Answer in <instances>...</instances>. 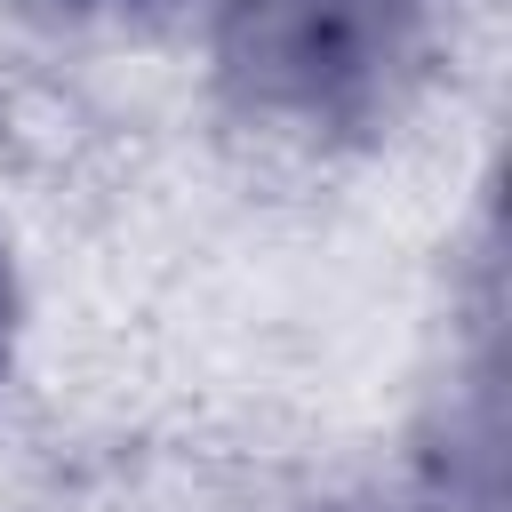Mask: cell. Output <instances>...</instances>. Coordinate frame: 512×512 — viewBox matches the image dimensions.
<instances>
[{
  "mask_svg": "<svg viewBox=\"0 0 512 512\" xmlns=\"http://www.w3.org/2000/svg\"><path fill=\"white\" fill-rule=\"evenodd\" d=\"M408 48V0H232L224 72L272 112H344Z\"/></svg>",
  "mask_w": 512,
  "mask_h": 512,
  "instance_id": "6da1fadb",
  "label": "cell"
}]
</instances>
